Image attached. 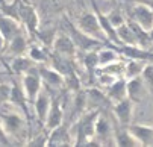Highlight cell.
Here are the masks:
<instances>
[{
	"mask_svg": "<svg viewBox=\"0 0 153 147\" xmlns=\"http://www.w3.org/2000/svg\"><path fill=\"white\" fill-rule=\"evenodd\" d=\"M0 144L2 146H9L11 144V140H9V134L6 132L5 126H3V121L0 120Z\"/></svg>",
	"mask_w": 153,
	"mask_h": 147,
	"instance_id": "f1b7e54d",
	"label": "cell"
},
{
	"mask_svg": "<svg viewBox=\"0 0 153 147\" xmlns=\"http://www.w3.org/2000/svg\"><path fill=\"white\" fill-rule=\"evenodd\" d=\"M141 77L150 88H153V64H146L141 73Z\"/></svg>",
	"mask_w": 153,
	"mask_h": 147,
	"instance_id": "484cf974",
	"label": "cell"
},
{
	"mask_svg": "<svg viewBox=\"0 0 153 147\" xmlns=\"http://www.w3.org/2000/svg\"><path fill=\"white\" fill-rule=\"evenodd\" d=\"M6 3H12V2H15V0H5Z\"/></svg>",
	"mask_w": 153,
	"mask_h": 147,
	"instance_id": "1f68e13d",
	"label": "cell"
},
{
	"mask_svg": "<svg viewBox=\"0 0 153 147\" xmlns=\"http://www.w3.org/2000/svg\"><path fill=\"white\" fill-rule=\"evenodd\" d=\"M94 131H96V138L102 143L103 140H106L109 135L112 134V129H111V124L109 121L99 114V117L96 118V126H94Z\"/></svg>",
	"mask_w": 153,
	"mask_h": 147,
	"instance_id": "44dd1931",
	"label": "cell"
},
{
	"mask_svg": "<svg viewBox=\"0 0 153 147\" xmlns=\"http://www.w3.org/2000/svg\"><path fill=\"white\" fill-rule=\"evenodd\" d=\"M12 71L17 73V74H25L27 73L29 70H32L35 67V62L29 58V56H25V55H21V56H15L12 59Z\"/></svg>",
	"mask_w": 153,
	"mask_h": 147,
	"instance_id": "ffe728a7",
	"label": "cell"
},
{
	"mask_svg": "<svg viewBox=\"0 0 153 147\" xmlns=\"http://www.w3.org/2000/svg\"><path fill=\"white\" fill-rule=\"evenodd\" d=\"M132 106H134V102L129 97L114 103L112 111H114V115H115L117 121L120 123V126H129L130 124V121H132Z\"/></svg>",
	"mask_w": 153,
	"mask_h": 147,
	"instance_id": "ba28073f",
	"label": "cell"
},
{
	"mask_svg": "<svg viewBox=\"0 0 153 147\" xmlns=\"http://www.w3.org/2000/svg\"><path fill=\"white\" fill-rule=\"evenodd\" d=\"M141 2H144V0H141ZM144 3H147V5L153 9V0H149V2H144Z\"/></svg>",
	"mask_w": 153,
	"mask_h": 147,
	"instance_id": "4dcf8cb0",
	"label": "cell"
},
{
	"mask_svg": "<svg viewBox=\"0 0 153 147\" xmlns=\"http://www.w3.org/2000/svg\"><path fill=\"white\" fill-rule=\"evenodd\" d=\"M38 73L41 76L42 83L47 88H61L64 85V76L55 70L53 67H46V65H39L38 67Z\"/></svg>",
	"mask_w": 153,
	"mask_h": 147,
	"instance_id": "9c48e42d",
	"label": "cell"
},
{
	"mask_svg": "<svg viewBox=\"0 0 153 147\" xmlns=\"http://www.w3.org/2000/svg\"><path fill=\"white\" fill-rule=\"evenodd\" d=\"M127 128H129L130 134L137 138L140 146H150V144H153V128H152V126L132 124V123H130Z\"/></svg>",
	"mask_w": 153,
	"mask_h": 147,
	"instance_id": "7c38bea8",
	"label": "cell"
},
{
	"mask_svg": "<svg viewBox=\"0 0 153 147\" xmlns=\"http://www.w3.org/2000/svg\"><path fill=\"white\" fill-rule=\"evenodd\" d=\"M118 58H120V53L115 49L102 47L99 50V67H105V65L112 64V62H117Z\"/></svg>",
	"mask_w": 153,
	"mask_h": 147,
	"instance_id": "7402d4cb",
	"label": "cell"
},
{
	"mask_svg": "<svg viewBox=\"0 0 153 147\" xmlns=\"http://www.w3.org/2000/svg\"><path fill=\"white\" fill-rule=\"evenodd\" d=\"M134 22L149 32L153 29V9L147 3L138 0V5L134 8Z\"/></svg>",
	"mask_w": 153,
	"mask_h": 147,
	"instance_id": "8992f818",
	"label": "cell"
},
{
	"mask_svg": "<svg viewBox=\"0 0 153 147\" xmlns=\"http://www.w3.org/2000/svg\"><path fill=\"white\" fill-rule=\"evenodd\" d=\"M2 121L9 135H18L25 128V120L18 114H5L2 115Z\"/></svg>",
	"mask_w": 153,
	"mask_h": 147,
	"instance_id": "ac0fdd59",
	"label": "cell"
},
{
	"mask_svg": "<svg viewBox=\"0 0 153 147\" xmlns=\"http://www.w3.org/2000/svg\"><path fill=\"white\" fill-rule=\"evenodd\" d=\"M114 144L115 146H140V143L130 134L127 126H121V128L114 131Z\"/></svg>",
	"mask_w": 153,
	"mask_h": 147,
	"instance_id": "d6986e66",
	"label": "cell"
},
{
	"mask_svg": "<svg viewBox=\"0 0 153 147\" xmlns=\"http://www.w3.org/2000/svg\"><path fill=\"white\" fill-rule=\"evenodd\" d=\"M146 64H143L141 61H137V59H129L126 64H124V77L126 79H130V77H135V76H140L143 73V68H144Z\"/></svg>",
	"mask_w": 153,
	"mask_h": 147,
	"instance_id": "cb8c5ba5",
	"label": "cell"
},
{
	"mask_svg": "<svg viewBox=\"0 0 153 147\" xmlns=\"http://www.w3.org/2000/svg\"><path fill=\"white\" fill-rule=\"evenodd\" d=\"M106 96L109 97L111 102H120L127 97V79L126 77H118L115 79L111 85L108 87Z\"/></svg>",
	"mask_w": 153,
	"mask_h": 147,
	"instance_id": "4fadbf2b",
	"label": "cell"
},
{
	"mask_svg": "<svg viewBox=\"0 0 153 147\" xmlns=\"http://www.w3.org/2000/svg\"><path fill=\"white\" fill-rule=\"evenodd\" d=\"M3 49H6V41H5V38L2 36V33H0V53L3 52Z\"/></svg>",
	"mask_w": 153,
	"mask_h": 147,
	"instance_id": "f546056e",
	"label": "cell"
},
{
	"mask_svg": "<svg viewBox=\"0 0 153 147\" xmlns=\"http://www.w3.org/2000/svg\"><path fill=\"white\" fill-rule=\"evenodd\" d=\"M27 56L35 62V64H42V62H46L49 59V53L41 46H30L27 49Z\"/></svg>",
	"mask_w": 153,
	"mask_h": 147,
	"instance_id": "d4e9b609",
	"label": "cell"
},
{
	"mask_svg": "<svg viewBox=\"0 0 153 147\" xmlns=\"http://www.w3.org/2000/svg\"><path fill=\"white\" fill-rule=\"evenodd\" d=\"M64 112H62V108H61V103L58 99H52V105H50V109L47 112V117H46V121H44V126L47 128V131H52L58 126L64 124Z\"/></svg>",
	"mask_w": 153,
	"mask_h": 147,
	"instance_id": "8fae6325",
	"label": "cell"
},
{
	"mask_svg": "<svg viewBox=\"0 0 153 147\" xmlns=\"http://www.w3.org/2000/svg\"><path fill=\"white\" fill-rule=\"evenodd\" d=\"M53 53L65 56V58H74L76 56V44L70 35H56L52 43Z\"/></svg>",
	"mask_w": 153,
	"mask_h": 147,
	"instance_id": "277c9868",
	"label": "cell"
},
{
	"mask_svg": "<svg viewBox=\"0 0 153 147\" xmlns=\"http://www.w3.org/2000/svg\"><path fill=\"white\" fill-rule=\"evenodd\" d=\"M146 82L144 79L140 76H135V77H130L127 79V97L132 100L134 103H138L144 94V90H146Z\"/></svg>",
	"mask_w": 153,
	"mask_h": 147,
	"instance_id": "9a60e30c",
	"label": "cell"
},
{
	"mask_svg": "<svg viewBox=\"0 0 153 147\" xmlns=\"http://www.w3.org/2000/svg\"><path fill=\"white\" fill-rule=\"evenodd\" d=\"M70 32H71V38L76 44V49L80 50V52H88V50H99L103 43L100 39H96L90 35H86L85 32H82L77 26H73L70 24Z\"/></svg>",
	"mask_w": 153,
	"mask_h": 147,
	"instance_id": "3957f363",
	"label": "cell"
},
{
	"mask_svg": "<svg viewBox=\"0 0 153 147\" xmlns=\"http://www.w3.org/2000/svg\"><path fill=\"white\" fill-rule=\"evenodd\" d=\"M50 132L52 134H50L49 140L46 141V144H49V146H67V144L71 143L70 132L67 129V126L61 124V126H58V128L52 129Z\"/></svg>",
	"mask_w": 153,
	"mask_h": 147,
	"instance_id": "e0dca14e",
	"label": "cell"
},
{
	"mask_svg": "<svg viewBox=\"0 0 153 147\" xmlns=\"http://www.w3.org/2000/svg\"><path fill=\"white\" fill-rule=\"evenodd\" d=\"M50 105H52V97L50 94L47 93V90L42 88L39 91V94L35 97L33 100V108H35V114L38 117V120L41 123L46 121V117H47V112L50 109Z\"/></svg>",
	"mask_w": 153,
	"mask_h": 147,
	"instance_id": "30bf717a",
	"label": "cell"
},
{
	"mask_svg": "<svg viewBox=\"0 0 153 147\" xmlns=\"http://www.w3.org/2000/svg\"><path fill=\"white\" fill-rule=\"evenodd\" d=\"M6 53L11 55V56H21V55H26L29 46H27V39L25 36L23 32H20L18 35H15L11 41L6 43Z\"/></svg>",
	"mask_w": 153,
	"mask_h": 147,
	"instance_id": "2e32d148",
	"label": "cell"
},
{
	"mask_svg": "<svg viewBox=\"0 0 153 147\" xmlns=\"http://www.w3.org/2000/svg\"><path fill=\"white\" fill-rule=\"evenodd\" d=\"M121 55H124L129 59H137V61H153V53H150L147 49L137 46V44H123L121 46Z\"/></svg>",
	"mask_w": 153,
	"mask_h": 147,
	"instance_id": "5bb4252c",
	"label": "cell"
},
{
	"mask_svg": "<svg viewBox=\"0 0 153 147\" xmlns=\"http://www.w3.org/2000/svg\"><path fill=\"white\" fill-rule=\"evenodd\" d=\"M42 80L41 76L38 73V67H33L32 70H29L27 73L23 74V79H21V87L25 90V94L27 97V100L33 102L35 97L39 94V91L42 90Z\"/></svg>",
	"mask_w": 153,
	"mask_h": 147,
	"instance_id": "7a4b0ae2",
	"label": "cell"
},
{
	"mask_svg": "<svg viewBox=\"0 0 153 147\" xmlns=\"http://www.w3.org/2000/svg\"><path fill=\"white\" fill-rule=\"evenodd\" d=\"M9 97H11V87L2 83L0 85V105L5 102H9Z\"/></svg>",
	"mask_w": 153,
	"mask_h": 147,
	"instance_id": "83f0119b",
	"label": "cell"
},
{
	"mask_svg": "<svg viewBox=\"0 0 153 147\" xmlns=\"http://www.w3.org/2000/svg\"><path fill=\"white\" fill-rule=\"evenodd\" d=\"M108 18L111 20V23L115 26V27H120L121 24H124L126 22H124V18H123V14L121 12H118V11H112L111 14L108 15Z\"/></svg>",
	"mask_w": 153,
	"mask_h": 147,
	"instance_id": "4316f807",
	"label": "cell"
},
{
	"mask_svg": "<svg viewBox=\"0 0 153 147\" xmlns=\"http://www.w3.org/2000/svg\"><path fill=\"white\" fill-rule=\"evenodd\" d=\"M20 32H23V24L17 18L6 15V14H0V33H2L6 43L11 41Z\"/></svg>",
	"mask_w": 153,
	"mask_h": 147,
	"instance_id": "52a82bcc",
	"label": "cell"
},
{
	"mask_svg": "<svg viewBox=\"0 0 153 147\" xmlns=\"http://www.w3.org/2000/svg\"><path fill=\"white\" fill-rule=\"evenodd\" d=\"M26 94H25V90L21 85H14L11 87V97H9V102H12L15 106H20V108H23L25 111L27 109L26 106Z\"/></svg>",
	"mask_w": 153,
	"mask_h": 147,
	"instance_id": "603a6c76",
	"label": "cell"
},
{
	"mask_svg": "<svg viewBox=\"0 0 153 147\" xmlns=\"http://www.w3.org/2000/svg\"><path fill=\"white\" fill-rule=\"evenodd\" d=\"M76 26L82 32H85L86 35H90V36H93L96 39H100L102 43H105V41L108 39L105 32H103V29H102V24L99 22L96 12H85V14H82L77 18Z\"/></svg>",
	"mask_w": 153,
	"mask_h": 147,
	"instance_id": "6da1fadb",
	"label": "cell"
},
{
	"mask_svg": "<svg viewBox=\"0 0 153 147\" xmlns=\"http://www.w3.org/2000/svg\"><path fill=\"white\" fill-rule=\"evenodd\" d=\"M18 20H20V23L26 27V30L30 32V33H33L38 29V23H39L38 14L30 5L18 3Z\"/></svg>",
	"mask_w": 153,
	"mask_h": 147,
	"instance_id": "5b68a950",
	"label": "cell"
}]
</instances>
